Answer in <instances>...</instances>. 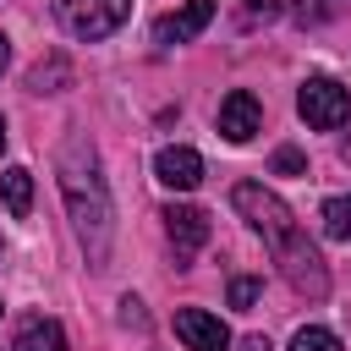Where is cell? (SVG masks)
<instances>
[{"label":"cell","mask_w":351,"mask_h":351,"mask_svg":"<svg viewBox=\"0 0 351 351\" xmlns=\"http://www.w3.org/2000/svg\"><path fill=\"white\" fill-rule=\"evenodd\" d=\"M230 203H236V214L269 241V252H274V263H280V274L291 280V291H302V296H324L329 291V269H324V252L307 241V230L296 225V214L269 192V186H258V181H241L236 192H230Z\"/></svg>","instance_id":"obj_1"},{"label":"cell","mask_w":351,"mask_h":351,"mask_svg":"<svg viewBox=\"0 0 351 351\" xmlns=\"http://www.w3.org/2000/svg\"><path fill=\"white\" fill-rule=\"evenodd\" d=\"M55 170H60V192H66V208H71V225H77V236H82L88 258H93V263H104L115 208H110V186H104V176H99L93 143H88V137H66V148H60Z\"/></svg>","instance_id":"obj_2"},{"label":"cell","mask_w":351,"mask_h":351,"mask_svg":"<svg viewBox=\"0 0 351 351\" xmlns=\"http://www.w3.org/2000/svg\"><path fill=\"white\" fill-rule=\"evenodd\" d=\"M55 16H60V27L71 38L99 44V38H110L132 16V0H55Z\"/></svg>","instance_id":"obj_3"},{"label":"cell","mask_w":351,"mask_h":351,"mask_svg":"<svg viewBox=\"0 0 351 351\" xmlns=\"http://www.w3.org/2000/svg\"><path fill=\"white\" fill-rule=\"evenodd\" d=\"M296 110H302V121H307V126L335 132V126L351 115V93H346L335 77H307V82H302V93H296Z\"/></svg>","instance_id":"obj_4"},{"label":"cell","mask_w":351,"mask_h":351,"mask_svg":"<svg viewBox=\"0 0 351 351\" xmlns=\"http://www.w3.org/2000/svg\"><path fill=\"white\" fill-rule=\"evenodd\" d=\"M214 11H219V0H186L181 11H170V16H159V22H154V44H165V49L192 44V38L214 22Z\"/></svg>","instance_id":"obj_5"},{"label":"cell","mask_w":351,"mask_h":351,"mask_svg":"<svg viewBox=\"0 0 351 351\" xmlns=\"http://www.w3.org/2000/svg\"><path fill=\"white\" fill-rule=\"evenodd\" d=\"M258 132H263V104H258L247 88L225 93V99H219V137H225V143H252Z\"/></svg>","instance_id":"obj_6"},{"label":"cell","mask_w":351,"mask_h":351,"mask_svg":"<svg viewBox=\"0 0 351 351\" xmlns=\"http://www.w3.org/2000/svg\"><path fill=\"white\" fill-rule=\"evenodd\" d=\"M176 335L186 351H230V329L219 324V313H203V307H181Z\"/></svg>","instance_id":"obj_7"},{"label":"cell","mask_w":351,"mask_h":351,"mask_svg":"<svg viewBox=\"0 0 351 351\" xmlns=\"http://www.w3.org/2000/svg\"><path fill=\"white\" fill-rule=\"evenodd\" d=\"M165 236H170L176 258L186 263V258L208 241V214H203V208H192V203H170V208H165Z\"/></svg>","instance_id":"obj_8"},{"label":"cell","mask_w":351,"mask_h":351,"mask_svg":"<svg viewBox=\"0 0 351 351\" xmlns=\"http://www.w3.org/2000/svg\"><path fill=\"white\" fill-rule=\"evenodd\" d=\"M154 176H159L170 192H192V186L203 181V154H197V148H186V143H170V148H159Z\"/></svg>","instance_id":"obj_9"},{"label":"cell","mask_w":351,"mask_h":351,"mask_svg":"<svg viewBox=\"0 0 351 351\" xmlns=\"http://www.w3.org/2000/svg\"><path fill=\"white\" fill-rule=\"evenodd\" d=\"M11 351H66V329L44 313H27L11 335Z\"/></svg>","instance_id":"obj_10"},{"label":"cell","mask_w":351,"mask_h":351,"mask_svg":"<svg viewBox=\"0 0 351 351\" xmlns=\"http://www.w3.org/2000/svg\"><path fill=\"white\" fill-rule=\"evenodd\" d=\"M0 197H5V208H11V219H27V214H33V170H22V165H11V170L0 176Z\"/></svg>","instance_id":"obj_11"},{"label":"cell","mask_w":351,"mask_h":351,"mask_svg":"<svg viewBox=\"0 0 351 351\" xmlns=\"http://www.w3.org/2000/svg\"><path fill=\"white\" fill-rule=\"evenodd\" d=\"M60 82H71V66H66L60 55H49V60H38V66L27 71V88H33V93H60Z\"/></svg>","instance_id":"obj_12"},{"label":"cell","mask_w":351,"mask_h":351,"mask_svg":"<svg viewBox=\"0 0 351 351\" xmlns=\"http://www.w3.org/2000/svg\"><path fill=\"white\" fill-rule=\"evenodd\" d=\"M318 219H324V236L329 241H351V192L346 197H329Z\"/></svg>","instance_id":"obj_13"},{"label":"cell","mask_w":351,"mask_h":351,"mask_svg":"<svg viewBox=\"0 0 351 351\" xmlns=\"http://www.w3.org/2000/svg\"><path fill=\"white\" fill-rule=\"evenodd\" d=\"M291 351H340V340H335L329 329L307 324V329H296V335H291Z\"/></svg>","instance_id":"obj_14"},{"label":"cell","mask_w":351,"mask_h":351,"mask_svg":"<svg viewBox=\"0 0 351 351\" xmlns=\"http://www.w3.org/2000/svg\"><path fill=\"white\" fill-rule=\"evenodd\" d=\"M340 11H351V0H302V5H296L302 22H329V16H340Z\"/></svg>","instance_id":"obj_15"},{"label":"cell","mask_w":351,"mask_h":351,"mask_svg":"<svg viewBox=\"0 0 351 351\" xmlns=\"http://www.w3.org/2000/svg\"><path fill=\"white\" fill-rule=\"evenodd\" d=\"M258 291H263V285H258L252 274H236V280H230V307H241V313H247V307L258 302Z\"/></svg>","instance_id":"obj_16"},{"label":"cell","mask_w":351,"mask_h":351,"mask_svg":"<svg viewBox=\"0 0 351 351\" xmlns=\"http://www.w3.org/2000/svg\"><path fill=\"white\" fill-rule=\"evenodd\" d=\"M302 170H307L302 148H274V176H302Z\"/></svg>","instance_id":"obj_17"},{"label":"cell","mask_w":351,"mask_h":351,"mask_svg":"<svg viewBox=\"0 0 351 351\" xmlns=\"http://www.w3.org/2000/svg\"><path fill=\"white\" fill-rule=\"evenodd\" d=\"M121 324H126V329H148V313H143L137 296H121Z\"/></svg>","instance_id":"obj_18"},{"label":"cell","mask_w":351,"mask_h":351,"mask_svg":"<svg viewBox=\"0 0 351 351\" xmlns=\"http://www.w3.org/2000/svg\"><path fill=\"white\" fill-rule=\"evenodd\" d=\"M241 351H274V346H269L263 335H247V340H241Z\"/></svg>","instance_id":"obj_19"},{"label":"cell","mask_w":351,"mask_h":351,"mask_svg":"<svg viewBox=\"0 0 351 351\" xmlns=\"http://www.w3.org/2000/svg\"><path fill=\"white\" fill-rule=\"evenodd\" d=\"M5 60H11V38L0 33V71H5Z\"/></svg>","instance_id":"obj_20"},{"label":"cell","mask_w":351,"mask_h":351,"mask_svg":"<svg viewBox=\"0 0 351 351\" xmlns=\"http://www.w3.org/2000/svg\"><path fill=\"white\" fill-rule=\"evenodd\" d=\"M340 154H346V159H351V137H346V143H340Z\"/></svg>","instance_id":"obj_21"},{"label":"cell","mask_w":351,"mask_h":351,"mask_svg":"<svg viewBox=\"0 0 351 351\" xmlns=\"http://www.w3.org/2000/svg\"><path fill=\"white\" fill-rule=\"evenodd\" d=\"M0 148H5V115H0Z\"/></svg>","instance_id":"obj_22"}]
</instances>
